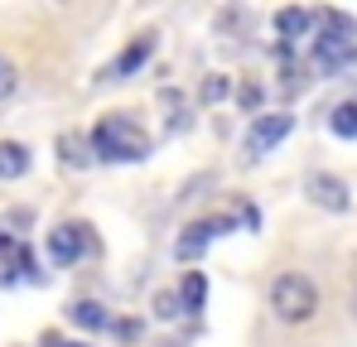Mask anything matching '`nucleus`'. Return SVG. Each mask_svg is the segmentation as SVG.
I'll use <instances>...</instances> for the list:
<instances>
[{
  "mask_svg": "<svg viewBox=\"0 0 357 347\" xmlns=\"http://www.w3.org/2000/svg\"><path fill=\"white\" fill-rule=\"evenodd\" d=\"M92 150H97L102 160H112V164H140V160L150 155V135H145L130 116H107V121H97V130H92Z\"/></svg>",
  "mask_w": 357,
  "mask_h": 347,
  "instance_id": "obj_1",
  "label": "nucleus"
},
{
  "mask_svg": "<svg viewBox=\"0 0 357 347\" xmlns=\"http://www.w3.org/2000/svg\"><path fill=\"white\" fill-rule=\"evenodd\" d=\"M82 246H87V227H59L54 236H49V256L59 261V265H68V261H77L82 256Z\"/></svg>",
  "mask_w": 357,
  "mask_h": 347,
  "instance_id": "obj_7",
  "label": "nucleus"
},
{
  "mask_svg": "<svg viewBox=\"0 0 357 347\" xmlns=\"http://www.w3.org/2000/svg\"><path fill=\"white\" fill-rule=\"evenodd\" d=\"M271 309H275L280 323H309V318L319 314V289H314L309 275L290 270V275H280V280L271 285Z\"/></svg>",
  "mask_w": 357,
  "mask_h": 347,
  "instance_id": "obj_2",
  "label": "nucleus"
},
{
  "mask_svg": "<svg viewBox=\"0 0 357 347\" xmlns=\"http://www.w3.org/2000/svg\"><path fill=\"white\" fill-rule=\"evenodd\" d=\"M333 135H343V140H357V102H343L338 111H333Z\"/></svg>",
  "mask_w": 357,
  "mask_h": 347,
  "instance_id": "obj_12",
  "label": "nucleus"
},
{
  "mask_svg": "<svg viewBox=\"0 0 357 347\" xmlns=\"http://www.w3.org/2000/svg\"><path fill=\"white\" fill-rule=\"evenodd\" d=\"M178 299H183V309H203V299H208V275H203V270H188L183 285H178Z\"/></svg>",
  "mask_w": 357,
  "mask_h": 347,
  "instance_id": "obj_10",
  "label": "nucleus"
},
{
  "mask_svg": "<svg viewBox=\"0 0 357 347\" xmlns=\"http://www.w3.org/2000/svg\"><path fill=\"white\" fill-rule=\"evenodd\" d=\"M290 130H295V116H290V111H266V116H256V121H251V130H246V155H251V160L271 155V150H275Z\"/></svg>",
  "mask_w": 357,
  "mask_h": 347,
  "instance_id": "obj_3",
  "label": "nucleus"
},
{
  "mask_svg": "<svg viewBox=\"0 0 357 347\" xmlns=\"http://www.w3.org/2000/svg\"><path fill=\"white\" fill-rule=\"evenodd\" d=\"M15 87H20V72H15V63H10V58H0V102H5V97H15Z\"/></svg>",
  "mask_w": 357,
  "mask_h": 347,
  "instance_id": "obj_15",
  "label": "nucleus"
},
{
  "mask_svg": "<svg viewBox=\"0 0 357 347\" xmlns=\"http://www.w3.org/2000/svg\"><path fill=\"white\" fill-rule=\"evenodd\" d=\"M309 198L324 208V213H348L353 198H348V183L338 174H309Z\"/></svg>",
  "mask_w": 357,
  "mask_h": 347,
  "instance_id": "obj_4",
  "label": "nucleus"
},
{
  "mask_svg": "<svg viewBox=\"0 0 357 347\" xmlns=\"http://www.w3.org/2000/svg\"><path fill=\"white\" fill-rule=\"evenodd\" d=\"M203 97H208V102H218V97H227V82H222V77H213V82L203 87Z\"/></svg>",
  "mask_w": 357,
  "mask_h": 347,
  "instance_id": "obj_17",
  "label": "nucleus"
},
{
  "mask_svg": "<svg viewBox=\"0 0 357 347\" xmlns=\"http://www.w3.org/2000/svg\"><path fill=\"white\" fill-rule=\"evenodd\" d=\"M348 309L357 314V261H353V275H348Z\"/></svg>",
  "mask_w": 357,
  "mask_h": 347,
  "instance_id": "obj_18",
  "label": "nucleus"
},
{
  "mask_svg": "<svg viewBox=\"0 0 357 347\" xmlns=\"http://www.w3.org/2000/svg\"><path fill=\"white\" fill-rule=\"evenodd\" d=\"M150 49H155V34H140V39H135V44H130V49L116 58V68H112V72H116V77H130V72H135V68L150 58Z\"/></svg>",
  "mask_w": 357,
  "mask_h": 347,
  "instance_id": "obj_9",
  "label": "nucleus"
},
{
  "mask_svg": "<svg viewBox=\"0 0 357 347\" xmlns=\"http://www.w3.org/2000/svg\"><path fill=\"white\" fill-rule=\"evenodd\" d=\"M73 323H82V328H107V314H102V304H92V299H77V304H73Z\"/></svg>",
  "mask_w": 357,
  "mask_h": 347,
  "instance_id": "obj_13",
  "label": "nucleus"
},
{
  "mask_svg": "<svg viewBox=\"0 0 357 347\" xmlns=\"http://www.w3.org/2000/svg\"><path fill=\"white\" fill-rule=\"evenodd\" d=\"M59 5H68V0H59Z\"/></svg>",
  "mask_w": 357,
  "mask_h": 347,
  "instance_id": "obj_20",
  "label": "nucleus"
},
{
  "mask_svg": "<svg viewBox=\"0 0 357 347\" xmlns=\"http://www.w3.org/2000/svg\"><path fill=\"white\" fill-rule=\"evenodd\" d=\"M309 24H314V20H309V15H304V10H285V15H280V20H275V29H280V34H285V39H299V34H304V29H309Z\"/></svg>",
  "mask_w": 357,
  "mask_h": 347,
  "instance_id": "obj_14",
  "label": "nucleus"
},
{
  "mask_svg": "<svg viewBox=\"0 0 357 347\" xmlns=\"http://www.w3.org/2000/svg\"><path fill=\"white\" fill-rule=\"evenodd\" d=\"M178 304H183L178 294H160V299H155V314H160V318H174V314H183Z\"/></svg>",
  "mask_w": 357,
  "mask_h": 347,
  "instance_id": "obj_16",
  "label": "nucleus"
},
{
  "mask_svg": "<svg viewBox=\"0 0 357 347\" xmlns=\"http://www.w3.org/2000/svg\"><path fill=\"white\" fill-rule=\"evenodd\" d=\"M54 347H82V343H54Z\"/></svg>",
  "mask_w": 357,
  "mask_h": 347,
  "instance_id": "obj_19",
  "label": "nucleus"
},
{
  "mask_svg": "<svg viewBox=\"0 0 357 347\" xmlns=\"http://www.w3.org/2000/svg\"><path fill=\"white\" fill-rule=\"evenodd\" d=\"M222 231H232V222L227 217H208V222H193V227H183V236H178V261H193V256H203V246L213 241V236H222Z\"/></svg>",
  "mask_w": 357,
  "mask_h": 347,
  "instance_id": "obj_5",
  "label": "nucleus"
},
{
  "mask_svg": "<svg viewBox=\"0 0 357 347\" xmlns=\"http://www.w3.org/2000/svg\"><path fill=\"white\" fill-rule=\"evenodd\" d=\"M348 58H357L353 39H338V34H319V39H314V68L333 72V68H343Z\"/></svg>",
  "mask_w": 357,
  "mask_h": 347,
  "instance_id": "obj_6",
  "label": "nucleus"
},
{
  "mask_svg": "<svg viewBox=\"0 0 357 347\" xmlns=\"http://www.w3.org/2000/svg\"><path fill=\"white\" fill-rule=\"evenodd\" d=\"M29 169V150L20 140H0V178H20Z\"/></svg>",
  "mask_w": 357,
  "mask_h": 347,
  "instance_id": "obj_8",
  "label": "nucleus"
},
{
  "mask_svg": "<svg viewBox=\"0 0 357 347\" xmlns=\"http://www.w3.org/2000/svg\"><path fill=\"white\" fill-rule=\"evenodd\" d=\"M59 155L68 169H82L92 155H87V140H77V135H59Z\"/></svg>",
  "mask_w": 357,
  "mask_h": 347,
  "instance_id": "obj_11",
  "label": "nucleus"
}]
</instances>
